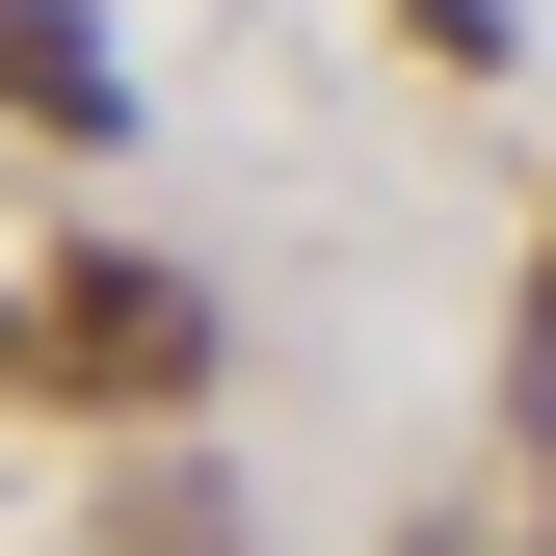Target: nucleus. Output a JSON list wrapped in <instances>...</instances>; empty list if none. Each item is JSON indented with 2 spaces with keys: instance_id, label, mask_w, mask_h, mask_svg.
Segmentation results:
<instances>
[{
  "instance_id": "obj_2",
  "label": "nucleus",
  "mask_w": 556,
  "mask_h": 556,
  "mask_svg": "<svg viewBox=\"0 0 556 556\" xmlns=\"http://www.w3.org/2000/svg\"><path fill=\"white\" fill-rule=\"evenodd\" d=\"M0 106H53V132H106L132 80H106V53H80V27H0Z\"/></svg>"
},
{
  "instance_id": "obj_1",
  "label": "nucleus",
  "mask_w": 556,
  "mask_h": 556,
  "mask_svg": "<svg viewBox=\"0 0 556 556\" xmlns=\"http://www.w3.org/2000/svg\"><path fill=\"white\" fill-rule=\"evenodd\" d=\"M27 344H53V397H186V371H213V292L132 265V239H80V265L27 292Z\"/></svg>"
}]
</instances>
